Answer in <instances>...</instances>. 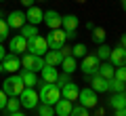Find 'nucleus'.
<instances>
[{
  "mask_svg": "<svg viewBox=\"0 0 126 116\" xmlns=\"http://www.w3.org/2000/svg\"><path fill=\"white\" fill-rule=\"evenodd\" d=\"M61 99V89L57 85H50V82H42L40 87V101L48 103V106H55V103Z\"/></svg>",
  "mask_w": 126,
  "mask_h": 116,
  "instance_id": "obj_1",
  "label": "nucleus"
},
{
  "mask_svg": "<svg viewBox=\"0 0 126 116\" xmlns=\"http://www.w3.org/2000/svg\"><path fill=\"white\" fill-rule=\"evenodd\" d=\"M23 89H25V85H23V80H21L19 74L9 76V78L4 80V87H2V91H4L9 97H19V95L23 93Z\"/></svg>",
  "mask_w": 126,
  "mask_h": 116,
  "instance_id": "obj_2",
  "label": "nucleus"
},
{
  "mask_svg": "<svg viewBox=\"0 0 126 116\" xmlns=\"http://www.w3.org/2000/svg\"><path fill=\"white\" fill-rule=\"evenodd\" d=\"M65 40H67V34H65V30H50V34L46 36V45H48V49L53 51H59L63 45H65Z\"/></svg>",
  "mask_w": 126,
  "mask_h": 116,
  "instance_id": "obj_3",
  "label": "nucleus"
},
{
  "mask_svg": "<svg viewBox=\"0 0 126 116\" xmlns=\"http://www.w3.org/2000/svg\"><path fill=\"white\" fill-rule=\"evenodd\" d=\"M38 99H40V95L32 89V87H25V89H23V93L19 95V101H21V106L27 108V110H34V108H38Z\"/></svg>",
  "mask_w": 126,
  "mask_h": 116,
  "instance_id": "obj_4",
  "label": "nucleus"
},
{
  "mask_svg": "<svg viewBox=\"0 0 126 116\" xmlns=\"http://www.w3.org/2000/svg\"><path fill=\"white\" fill-rule=\"evenodd\" d=\"M27 51H30L32 55H42L44 57V53L48 51V45H46V38H42V36H34V38H30L27 40Z\"/></svg>",
  "mask_w": 126,
  "mask_h": 116,
  "instance_id": "obj_5",
  "label": "nucleus"
},
{
  "mask_svg": "<svg viewBox=\"0 0 126 116\" xmlns=\"http://www.w3.org/2000/svg\"><path fill=\"white\" fill-rule=\"evenodd\" d=\"M78 101H80V106H84V108H94L97 106V91H94L93 87L82 89L80 95H78Z\"/></svg>",
  "mask_w": 126,
  "mask_h": 116,
  "instance_id": "obj_6",
  "label": "nucleus"
},
{
  "mask_svg": "<svg viewBox=\"0 0 126 116\" xmlns=\"http://www.w3.org/2000/svg\"><path fill=\"white\" fill-rule=\"evenodd\" d=\"M9 51H11V53H15V55L27 53V38H23L21 34L13 36V38H11V42H9Z\"/></svg>",
  "mask_w": 126,
  "mask_h": 116,
  "instance_id": "obj_7",
  "label": "nucleus"
},
{
  "mask_svg": "<svg viewBox=\"0 0 126 116\" xmlns=\"http://www.w3.org/2000/svg\"><path fill=\"white\" fill-rule=\"evenodd\" d=\"M80 68H82V72H84L86 76H94L97 74V68H99V57H97V55H84Z\"/></svg>",
  "mask_w": 126,
  "mask_h": 116,
  "instance_id": "obj_8",
  "label": "nucleus"
},
{
  "mask_svg": "<svg viewBox=\"0 0 126 116\" xmlns=\"http://www.w3.org/2000/svg\"><path fill=\"white\" fill-rule=\"evenodd\" d=\"M19 68H21V59H19L15 53H6L4 59H2V70L9 72V74H15Z\"/></svg>",
  "mask_w": 126,
  "mask_h": 116,
  "instance_id": "obj_9",
  "label": "nucleus"
},
{
  "mask_svg": "<svg viewBox=\"0 0 126 116\" xmlns=\"http://www.w3.org/2000/svg\"><path fill=\"white\" fill-rule=\"evenodd\" d=\"M25 13H21V11H13V13L6 17V23H9L11 30H21L23 25H25Z\"/></svg>",
  "mask_w": 126,
  "mask_h": 116,
  "instance_id": "obj_10",
  "label": "nucleus"
},
{
  "mask_svg": "<svg viewBox=\"0 0 126 116\" xmlns=\"http://www.w3.org/2000/svg\"><path fill=\"white\" fill-rule=\"evenodd\" d=\"M78 95H80V89H78V85H74V82H65V85L61 87V97L63 99L78 101Z\"/></svg>",
  "mask_w": 126,
  "mask_h": 116,
  "instance_id": "obj_11",
  "label": "nucleus"
},
{
  "mask_svg": "<svg viewBox=\"0 0 126 116\" xmlns=\"http://www.w3.org/2000/svg\"><path fill=\"white\" fill-rule=\"evenodd\" d=\"M63 59H65V55H63V51L59 49V51H53V49H48L44 53V61H46V66H61L63 63Z\"/></svg>",
  "mask_w": 126,
  "mask_h": 116,
  "instance_id": "obj_12",
  "label": "nucleus"
},
{
  "mask_svg": "<svg viewBox=\"0 0 126 116\" xmlns=\"http://www.w3.org/2000/svg\"><path fill=\"white\" fill-rule=\"evenodd\" d=\"M109 59H111V66H113V68L126 66V49H122V46H116V49H111V53H109Z\"/></svg>",
  "mask_w": 126,
  "mask_h": 116,
  "instance_id": "obj_13",
  "label": "nucleus"
},
{
  "mask_svg": "<svg viewBox=\"0 0 126 116\" xmlns=\"http://www.w3.org/2000/svg\"><path fill=\"white\" fill-rule=\"evenodd\" d=\"M42 21H44L46 25L50 27V30H59V27H61L63 17L57 13V11H46V13H44V19H42Z\"/></svg>",
  "mask_w": 126,
  "mask_h": 116,
  "instance_id": "obj_14",
  "label": "nucleus"
},
{
  "mask_svg": "<svg viewBox=\"0 0 126 116\" xmlns=\"http://www.w3.org/2000/svg\"><path fill=\"white\" fill-rule=\"evenodd\" d=\"M25 19L32 23V25H40L42 19H44V11H40L38 6H30L25 13Z\"/></svg>",
  "mask_w": 126,
  "mask_h": 116,
  "instance_id": "obj_15",
  "label": "nucleus"
},
{
  "mask_svg": "<svg viewBox=\"0 0 126 116\" xmlns=\"http://www.w3.org/2000/svg\"><path fill=\"white\" fill-rule=\"evenodd\" d=\"M40 76H42V82H50V85H55L57 78H59V72H57L55 66H44L42 72H40Z\"/></svg>",
  "mask_w": 126,
  "mask_h": 116,
  "instance_id": "obj_16",
  "label": "nucleus"
},
{
  "mask_svg": "<svg viewBox=\"0 0 126 116\" xmlns=\"http://www.w3.org/2000/svg\"><path fill=\"white\" fill-rule=\"evenodd\" d=\"M72 101H69V99H59V101L57 103H55V114H57V116H69V114H72Z\"/></svg>",
  "mask_w": 126,
  "mask_h": 116,
  "instance_id": "obj_17",
  "label": "nucleus"
},
{
  "mask_svg": "<svg viewBox=\"0 0 126 116\" xmlns=\"http://www.w3.org/2000/svg\"><path fill=\"white\" fill-rule=\"evenodd\" d=\"M78 25H80V19H78L76 15H65L63 21H61V27H63L65 32H76Z\"/></svg>",
  "mask_w": 126,
  "mask_h": 116,
  "instance_id": "obj_18",
  "label": "nucleus"
},
{
  "mask_svg": "<svg viewBox=\"0 0 126 116\" xmlns=\"http://www.w3.org/2000/svg\"><path fill=\"white\" fill-rule=\"evenodd\" d=\"M90 78H93L90 85H93V89L97 91V93H105V91H109V85H107V80H105L103 76L94 74V76H90Z\"/></svg>",
  "mask_w": 126,
  "mask_h": 116,
  "instance_id": "obj_19",
  "label": "nucleus"
},
{
  "mask_svg": "<svg viewBox=\"0 0 126 116\" xmlns=\"http://www.w3.org/2000/svg\"><path fill=\"white\" fill-rule=\"evenodd\" d=\"M109 106H111L113 110H122V108H126V91H122V93H113L111 99H109Z\"/></svg>",
  "mask_w": 126,
  "mask_h": 116,
  "instance_id": "obj_20",
  "label": "nucleus"
},
{
  "mask_svg": "<svg viewBox=\"0 0 126 116\" xmlns=\"http://www.w3.org/2000/svg\"><path fill=\"white\" fill-rule=\"evenodd\" d=\"M19 76H21V80H23V85H25V87H32V89H34V85H38V76H36V72L23 70Z\"/></svg>",
  "mask_w": 126,
  "mask_h": 116,
  "instance_id": "obj_21",
  "label": "nucleus"
},
{
  "mask_svg": "<svg viewBox=\"0 0 126 116\" xmlns=\"http://www.w3.org/2000/svg\"><path fill=\"white\" fill-rule=\"evenodd\" d=\"M97 74L103 76L105 80H109V78H113V74H116V68H113L111 63H103V66L99 63V68H97Z\"/></svg>",
  "mask_w": 126,
  "mask_h": 116,
  "instance_id": "obj_22",
  "label": "nucleus"
},
{
  "mask_svg": "<svg viewBox=\"0 0 126 116\" xmlns=\"http://www.w3.org/2000/svg\"><path fill=\"white\" fill-rule=\"evenodd\" d=\"M61 68L65 70V74H74V72L78 70V63H76V57H72V55H67V57L63 59Z\"/></svg>",
  "mask_w": 126,
  "mask_h": 116,
  "instance_id": "obj_23",
  "label": "nucleus"
},
{
  "mask_svg": "<svg viewBox=\"0 0 126 116\" xmlns=\"http://www.w3.org/2000/svg\"><path fill=\"white\" fill-rule=\"evenodd\" d=\"M34 59H36V55H32L30 51L23 53V55H21V66H23V70H32V72H34Z\"/></svg>",
  "mask_w": 126,
  "mask_h": 116,
  "instance_id": "obj_24",
  "label": "nucleus"
},
{
  "mask_svg": "<svg viewBox=\"0 0 126 116\" xmlns=\"http://www.w3.org/2000/svg\"><path fill=\"white\" fill-rule=\"evenodd\" d=\"M107 85H109V91H113V93H122V91H126V82L118 80V78H109Z\"/></svg>",
  "mask_w": 126,
  "mask_h": 116,
  "instance_id": "obj_25",
  "label": "nucleus"
},
{
  "mask_svg": "<svg viewBox=\"0 0 126 116\" xmlns=\"http://www.w3.org/2000/svg\"><path fill=\"white\" fill-rule=\"evenodd\" d=\"M19 108H21V101H19V97H9L6 99V106H4V110L9 112H19Z\"/></svg>",
  "mask_w": 126,
  "mask_h": 116,
  "instance_id": "obj_26",
  "label": "nucleus"
},
{
  "mask_svg": "<svg viewBox=\"0 0 126 116\" xmlns=\"http://www.w3.org/2000/svg\"><path fill=\"white\" fill-rule=\"evenodd\" d=\"M19 32H21V36H23V38H27V40H30V38H34V36L38 34L36 25H32V23H30V25H23Z\"/></svg>",
  "mask_w": 126,
  "mask_h": 116,
  "instance_id": "obj_27",
  "label": "nucleus"
},
{
  "mask_svg": "<svg viewBox=\"0 0 126 116\" xmlns=\"http://www.w3.org/2000/svg\"><path fill=\"white\" fill-rule=\"evenodd\" d=\"M105 36H107V34H105L103 27H97V25H94V30H93V38H94V42L103 45V42H105Z\"/></svg>",
  "mask_w": 126,
  "mask_h": 116,
  "instance_id": "obj_28",
  "label": "nucleus"
},
{
  "mask_svg": "<svg viewBox=\"0 0 126 116\" xmlns=\"http://www.w3.org/2000/svg\"><path fill=\"white\" fill-rule=\"evenodd\" d=\"M38 116H55V108L48 103H42V106H38Z\"/></svg>",
  "mask_w": 126,
  "mask_h": 116,
  "instance_id": "obj_29",
  "label": "nucleus"
},
{
  "mask_svg": "<svg viewBox=\"0 0 126 116\" xmlns=\"http://www.w3.org/2000/svg\"><path fill=\"white\" fill-rule=\"evenodd\" d=\"M9 30H11V27H9V23H6L4 19L0 17V42H4L6 38H9Z\"/></svg>",
  "mask_w": 126,
  "mask_h": 116,
  "instance_id": "obj_30",
  "label": "nucleus"
},
{
  "mask_svg": "<svg viewBox=\"0 0 126 116\" xmlns=\"http://www.w3.org/2000/svg\"><path fill=\"white\" fill-rule=\"evenodd\" d=\"M86 55V46L82 42H78L76 46H72V57H84Z\"/></svg>",
  "mask_w": 126,
  "mask_h": 116,
  "instance_id": "obj_31",
  "label": "nucleus"
},
{
  "mask_svg": "<svg viewBox=\"0 0 126 116\" xmlns=\"http://www.w3.org/2000/svg\"><path fill=\"white\" fill-rule=\"evenodd\" d=\"M109 53H111V46H107V45H101L97 49V57L99 59H109Z\"/></svg>",
  "mask_w": 126,
  "mask_h": 116,
  "instance_id": "obj_32",
  "label": "nucleus"
},
{
  "mask_svg": "<svg viewBox=\"0 0 126 116\" xmlns=\"http://www.w3.org/2000/svg\"><path fill=\"white\" fill-rule=\"evenodd\" d=\"M69 116H88V108H84V106H74Z\"/></svg>",
  "mask_w": 126,
  "mask_h": 116,
  "instance_id": "obj_33",
  "label": "nucleus"
},
{
  "mask_svg": "<svg viewBox=\"0 0 126 116\" xmlns=\"http://www.w3.org/2000/svg\"><path fill=\"white\" fill-rule=\"evenodd\" d=\"M44 66H46L44 57H42V55H36V59H34V72H42Z\"/></svg>",
  "mask_w": 126,
  "mask_h": 116,
  "instance_id": "obj_34",
  "label": "nucleus"
},
{
  "mask_svg": "<svg viewBox=\"0 0 126 116\" xmlns=\"http://www.w3.org/2000/svg\"><path fill=\"white\" fill-rule=\"evenodd\" d=\"M113 78H118V80L126 82V66H120V68H116V74H113Z\"/></svg>",
  "mask_w": 126,
  "mask_h": 116,
  "instance_id": "obj_35",
  "label": "nucleus"
},
{
  "mask_svg": "<svg viewBox=\"0 0 126 116\" xmlns=\"http://www.w3.org/2000/svg\"><path fill=\"white\" fill-rule=\"evenodd\" d=\"M6 99H9V95H6L4 91L0 89V110H4V106H6Z\"/></svg>",
  "mask_w": 126,
  "mask_h": 116,
  "instance_id": "obj_36",
  "label": "nucleus"
},
{
  "mask_svg": "<svg viewBox=\"0 0 126 116\" xmlns=\"http://www.w3.org/2000/svg\"><path fill=\"white\" fill-rule=\"evenodd\" d=\"M21 4H23V6H27V9H30V6H34V0H21Z\"/></svg>",
  "mask_w": 126,
  "mask_h": 116,
  "instance_id": "obj_37",
  "label": "nucleus"
},
{
  "mask_svg": "<svg viewBox=\"0 0 126 116\" xmlns=\"http://www.w3.org/2000/svg\"><path fill=\"white\" fill-rule=\"evenodd\" d=\"M120 46H122V49H126V34H122V38H120Z\"/></svg>",
  "mask_w": 126,
  "mask_h": 116,
  "instance_id": "obj_38",
  "label": "nucleus"
},
{
  "mask_svg": "<svg viewBox=\"0 0 126 116\" xmlns=\"http://www.w3.org/2000/svg\"><path fill=\"white\" fill-rule=\"evenodd\" d=\"M4 55H6V53H4V46H2V42H0V61L4 59Z\"/></svg>",
  "mask_w": 126,
  "mask_h": 116,
  "instance_id": "obj_39",
  "label": "nucleus"
},
{
  "mask_svg": "<svg viewBox=\"0 0 126 116\" xmlns=\"http://www.w3.org/2000/svg\"><path fill=\"white\" fill-rule=\"evenodd\" d=\"M116 116H126V108H122V110H116Z\"/></svg>",
  "mask_w": 126,
  "mask_h": 116,
  "instance_id": "obj_40",
  "label": "nucleus"
},
{
  "mask_svg": "<svg viewBox=\"0 0 126 116\" xmlns=\"http://www.w3.org/2000/svg\"><path fill=\"white\" fill-rule=\"evenodd\" d=\"M11 116H25V114H21V112H11Z\"/></svg>",
  "mask_w": 126,
  "mask_h": 116,
  "instance_id": "obj_41",
  "label": "nucleus"
},
{
  "mask_svg": "<svg viewBox=\"0 0 126 116\" xmlns=\"http://www.w3.org/2000/svg\"><path fill=\"white\" fill-rule=\"evenodd\" d=\"M120 4H122V9L126 11V0H120Z\"/></svg>",
  "mask_w": 126,
  "mask_h": 116,
  "instance_id": "obj_42",
  "label": "nucleus"
},
{
  "mask_svg": "<svg viewBox=\"0 0 126 116\" xmlns=\"http://www.w3.org/2000/svg\"><path fill=\"white\" fill-rule=\"evenodd\" d=\"M0 72H4V70H2V61H0Z\"/></svg>",
  "mask_w": 126,
  "mask_h": 116,
  "instance_id": "obj_43",
  "label": "nucleus"
}]
</instances>
